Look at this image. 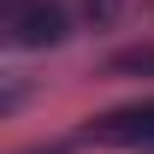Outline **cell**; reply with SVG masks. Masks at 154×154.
Segmentation results:
<instances>
[{
  "instance_id": "1",
  "label": "cell",
  "mask_w": 154,
  "mask_h": 154,
  "mask_svg": "<svg viewBox=\"0 0 154 154\" xmlns=\"http://www.w3.org/2000/svg\"><path fill=\"white\" fill-rule=\"evenodd\" d=\"M71 30L59 0H6V42L12 48H59Z\"/></svg>"
},
{
  "instance_id": "2",
  "label": "cell",
  "mask_w": 154,
  "mask_h": 154,
  "mask_svg": "<svg viewBox=\"0 0 154 154\" xmlns=\"http://www.w3.org/2000/svg\"><path fill=\"white\" fill-rule=\"evenodd\" d=\"M95 136H101V142H113V148L154 154V101H131V107H113L107 119H95Z\"/></svg>"
},
{
  "instance_id": "3",
  "label": "cell",
  "mask_w": 154,
  "mask_h": 154,
  "mask_svg": "<svg viewBox=\"0 0 154 154\" xmlns=\"http://www.w3.org/2000/svg\"><path fill=\"white\" fill-rule=\"evenodd\" d=\"M113 71H154V48H131V54H119Z\"/></svg>"
},
{
  "instance_id": "4",
  "label": "cell",
  "mask_w": 154,
  "mask_h": 154,
  "mask_svg": "<svg viewBox=\"0 0 154 154\" xmlns=\"http://www.w3.org/2000/svg\"><path fill=\"white\" fill-rule=\"evenodd\" d=\"M36 154H65V148H36Z\"/></svg>"
}]
</instances>
